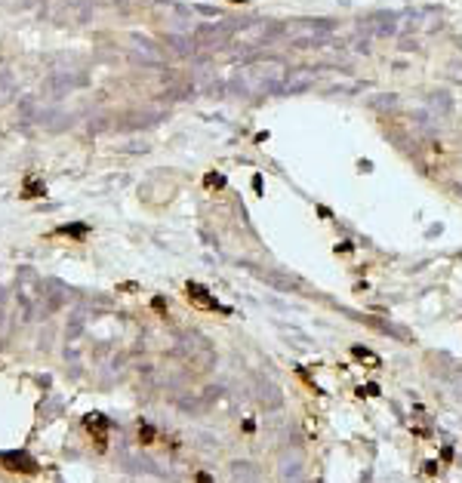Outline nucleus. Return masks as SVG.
Returning <instances> with one entry per match:
<instances>
[{"mask_svg": "<svg viewBox=\"0 0 462 483\" xmlns=\"http://www.w3.org/2000/svg\"><path fill=\"white\" fill-rule=\"evenodd\" d=\"M262 185H265V182H262V175L256 172V175H253V191H256V194H262Z\"/></svg>", "mask_w": 462, "mask_h": 483, "instance_id": "nucleus-14", "label": "nucleus"}, {"mask_svg": "<svg viewBox=\"0 0 462 483\" xmlns=\"http://www.w3.org/2000/svg\"><path fill=\"white\" fill-rule=\"evenodd\" d=\"M86 428H90V434H96V443L105 446V431H108V419L93 413V416H86Z\"/></svg>", "mask_w": 462, "mask_h": 483, "instance_id": "nucleus-5", "label": "nucleus"}, {"mask_svg": "<svg viewBox=\"0 0 462 483\" xmlns=\"http://www.w3.org/2000/svg\"><path fill=\"white\" fill-rule=\"evenodd\" d=\"M0 462H3V468H9V471H22V474L37 471V462H34L31 456H25V453H0Z\"/></svg>", "mask_w": 462, "mask_h": 483, "instance_id": "nucleus-4", "label": "nucleus"}, {"mask_svg": "<svg viewBox=\"0 0 462 483\" xmlns=\"http://www.w3.org/2000/svg\"><path fill=\"white\" fill-rule=\"evenodd\" d=\"M139 440L145 443V446H151V443L157 440V431H154V428H151L148 422H139Z\"/></svg>", "mask_w": 462, "mask_h": 483, "instance_id": "nucleus-9", "label": "nucleus"}, {"mask_svg": "<svg viewBox=\"0 0 462 483\" xmlns=\"http://www.w3.org/2000/svg\"><path fill=\"white\" fill-rule=\"evenodd\" d=\"M62 234H71V237H83V234H86V225H71V228L65 225V228H62Z\"/></svg>", "mask_w": 462, "mask_h": 483, "instance_id": "nucleus-11", "label": "nucleus"}, {"mask_svg": "<svg viewBox=\"0 0 462 483\" xmlns=\"http://www.w3.org/2000/svg\"><path fill=\"white\" fill-rule=\"evenodd\" d=\"M283 80H287V65L277 59H262V62H253L250 68H243L240 86L253 96H262V93H274L277 86H283Z\"/></svg>", "mask_w": 462, "mask_h": 483, "instance_id": "nucleus-1", "label": "nucleus"}, {"mask_svg": "<svg viewBox=\"0 0 462 483\" xmlns=\"http://www.w3.org/2000/svg\"><path fill=\"white\" fill-rule=\"evenodd\" d=\"M336 253H351V243H348V240H342L339 246H336Z\"/></svg>", "mask_w": 462, "mask_h": 483, "instance_id": "nucleus-15", "label": "nucleus"}, {"mask_svg": "<svg viewBox=\"0 0 462 483\" xmlns=\"http://www.w3.org/2000/svg\"><path fill=\"white\" fill-rule=\"evenodd\" d=\"M311 80H314V71H308V68H299L296 74L290 71V77L283 80V86H287V89H305Z\"/></svg>", "mask_w": 462, "mask_h": 483, "instance_id": "nucleus-6", "label": "nucleus"}, {"mask_svg": "<svg viewBox=\"0 0 462 483\" xmlns=\"http://www.w3.org/2000/svg\"><path fill=\"white\" fill-rule=\"evenodd\" d=\"M204 182H207L210 188H222V185H225V175H219V172H207Z\"/></svg>", "mask_w": 462, "mask_h": 483, "instance_id": "nucleus-10", "label": "nucleus"}, {"mask_svg": "<svg viewBox=\"0 0 462 483\" xmlns=\"http://www.w3.org/2000/svg\"><path fill=\"white\" fill-rule=\"evenodd\" d=\"M441 459H444V462L453 459V450H450V446H444V450H441Z\"/></svg>", "mask_w": 462, "mask_h": 483, "instance_id": "nucleus-16", "label": "nucleus"}, {"mask_svg": "<svg viewBox=\"0 0 462 483\" xmlns=\"http://www.w3.org/2000/svg\"><path fill=\"white\" fill-rule=\"evenodd\" d=\"M231 3H246V0H231Z\"/></svg>", "mask_w": 462, "mask_h": 483, "instance_id": "nucleus-18", "label": "nucleus"}, {"mask_svg": "<svg viewBox=\"0 0 462 483\" xmlns=\"http://www.w3.org/2000/svg\"><path fill=\"white\" fill-rule=\"evenodd\" d=\"M327 31L330 28L324 22H290L287 25V37L293 43H314V40H321Z\"/></svg>", "mask_w": 462, "mask_h": 483, "instance_id": "nucleus-2", "label": "nucleus"}, {"mask_svg": "<svg viewBox=\"0 0 462 483\" xmlns=\"http://www.w3.org/2000/svg\"><path fill=\"white\" fill-rule=\"evenodd\" d=\"M151 308H154L157 314H164V317H167V302H164L161 296H154V299H151Z\"/></svg>", "mask_w": 462, "mask_h": 483, "instance_id": "nucleus-12", "label": "nucleus"}, {"mask_svg": "<svg viewBox=\"0 0 462 483\" xmlns=\"http://www.w3.org/2000/svg\"><path fill=\"white\" fill-rule=\"evenodd\" d=\"M185 293H188V302H194L198 308H204V311H222V314H228V308H222L219 302H216V296H210L201 283H188V286H185Z\"/></svg>", "mask_w": 462, "mask_h": 483, "instance_id": "nucleus-3", "label": "nucleus"}, {"mask_svg": "<svg viewBox=\"0 0 462 483\" xmlns=\"http://www.w3.org/2000/svg\"><path fill=\"white\" fill-rule=\"evenodd\" d=\"M198 483H213V477H210L207 471H201V474H198Z\"/></svg>", "mask_w": 462, "mask_h": 483, "instance_id": "nucleus-17", "label": "nucleus"}, {"mask_svg": "<svg viewBox=\"0 0 462 483\" xmlns=\"http://www.w3.org/2000/svg\"><path fill=\"white\" fill-rule=\"evenodd\" d=\"M361 394H367V397H379V385H364V388H361Z\"/></svg>", "mask_w": 462, "mask_h": 483, "instance_id": "nucleus-13", "label": "nucleus"}, {"mask_svg": "<svg viewBox=\"0 0 462 483\" xmlns=\"http://www.w3.org/2000/svg\"><path fill=\"white\" fill-rule=\"evenodd\" d=\"M351 357H354L358 363H367V369H376V366H382L379 354H373L370 348H361V345H354V348H351Z\"/></svg>", "mask_w": 462, "mask_h": 483, "instance_id": "nucleus-8", "label": "nucleus"}, {"mask_svg": "<svg viewBox=\"0 0 462 483\" xmlns=\"http://www.w3.org/2000/svg\"><path fill=\"white\" fill-rule=\"evenodd\" d=\"M43 194H46V185L40 182V178L34 175V172H31V175H25V185H22V197H28V200H31V197H43Z\"/></svg>", "mask_w": 462, "mask_h": 483, "instance_id": "nucleus-7", "label": "nucleus"}]
</instances>
